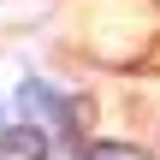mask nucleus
<instances>
[{"label":"nucleus","instance_id":"nucleus-1","mask_svg":"<svg viewBox=\"0 0 160 160\" xmlns=\"http://www.w3.org/2000/svg\"><path fill=\"white\" fill-rule=\"evenodd\" d=\"M0 160H48V137H42L36 125L6 131V137H0Z\"/></svg>","mask_w":160,"mask_h":160},{"label":"nucleus","instance_id":"nucleus-2","mask_svg":"<svg viewBox=\"0 0 160 160\" xmlns=\"http://www.w3.org/2000/svg\"><path fill=\"white\" fill-rule=\"evenodd\" d=\"M18 113H30V119H53L59 101H53L48 83H24V89H18Z\"/></svg>","mask_w":160,"mask_h":160},{"label":"nucleus","instance_id":"nucleus-3","mask_svg":"<svg viewBox=\"0 0 160 160\" xmlns=\"http://www.w3.org/2000/svg\"><path fill=\"white\" fill-rule=\"evenodd\" d=\"M89 160H142V154H137L131 142H95V148H89Z\"/></svg>","mask_w":160,"mask_h":160}]
</instances>
